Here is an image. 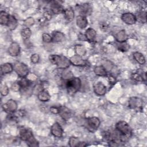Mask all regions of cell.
<instances>
[{
    "label": "cell",
    "instance_id": "obj_26",
    "mask_svg": "<svg viewBox=\"0 0 147 147\" xmlns=\"http://www.w3.org/2000/svg\"><path fill=\"white\" fill-rule=\"evenodd\" d=\"M94 72L96 75L99 76H106L107 75V71L103 65L95 66Z\"/></svg>",
    "mask_w": 147,
    "mask_h": 147
},
{
    "label": "cell",
    "instance_id": "obj_21",
    "mask_svg": "<svg viewBox=\"0 0 147 147\" xmlns=\"http://www.w3.org/2000/svg\"><path fill=\"white\" fill-rule=\"evenodd\" d=\"M37 98L41 102H46L49 100L51 99V95L49 94L48 90L44 89L37 94Z\"/></svg>",
    "mask_w": 147,
    "mask_h": 147
},
{
    "label": "cell",
    "instance_id": "obj_1",
    "mask_svg": "<svg viewBox=\"0 0 147 147\" xmlns=\"http://www.w3.org/2000/svg\"><path fill=\"white\" fill-rule=\"evenodd\" d=\"M20 138L25 141L29 146H38L39 144L35 138L32 131L27 128L22 127L20 130Z\"/></svg>",
    "mask_w": 147,
    "mask_h": 147
},
{
    "label": "cell",
    "instance_id": "obj_13",
    "mask_svg": "<svg viewBox=\"0 0 147 147\" xmlns=\"http://www.w3.org/2000/svg\"><path fill=\"white\" fill-rule=\"evenodd\" d=\"M20 46L18 43L16 42H11L7 48V52L10 56L12 57H16L18 56L20 53Z\"/></svg>",
    "mask_w": 147,
    "mask_h": 147
},
{
    "label": "cell",
    "instance_id": "obj_9",
    "mask_svg": "<svg viewBox=\"0 0 147 147\" xmlns=\"http://www.w3.org/2000/svg\"><path fill=\"white\" fill-rule=\"evenodd\" d=\"M71 64L77 67H85L88 65V61L83 59L81 56L78 55H74L69 59Z\"/></svg>",
    "mask_w": 147,
    "mask_h": 147
},
{
    "label": "cell",
    "instance_id": "obj_25",
    "mask_svg": "<svg viewBox=\"0 0 147 147\" xmlns=\"http://www.w3.org/2000/svg\"><path fill=\"white\" fill-rule=\"evenodd\" d=\"M52 41L55 42H62L65 39V34L61 32L56 31L52 34Z\"/></svg>",
    "mask_w": 147,
    "mask_h": 147
},
{
    "label": "cell",
    "instance_id": "obj_33",
    "mask_svg": "<svg viewBox=\"0 0 147 147\" xmlns=\"http://www.w3.org/2000/svg\"><path fill=\"white\" fill-rule=\"evenodd\" d=\"M80 141L79 140L75 137H71L68 140V145L71 147H76L78 146Z\"/></svg>",
    "mask_w": 147,
    "mask_h": 147
},
{
    "label": "cell",
    "instance_id": "obj_39",
    "mask_svg": "<svg viewBox=\"0 0 147 147\" xmlns=\"http://www.w3.org/2000/svg\"><path fill=\"white\" fill-rule=\"evenodd\" d=\"M99 26H100V29L102 30H103V32H106L108 30V29L110 28V24H109V22L106 21H104L100 23Z\"/></svg>",
    "mask_w": 147,
    "mask_h": 147
},
{
    "label": "cell",
    "instance_id": "obj_44",
    "mask_svg": "<svg viewBox=\"0 0 147 147\" xmlns=\"http://www.w3.org/2000/svg\"><path fill=\"white\" fill-rule=\"evenodd\" d=\"M49 110L53 114H59V107H56V106H52L50 107Z\"/></svg>",
    "mask_w": 147,
    "mask_h": 147
},
{
    "label": "cell",
    "instance_id": "obj_24",
    "mask_svg": "<svg viewBox=\"0 0 147 147\" xmlns=\"http://www.w3.org/2000/svg\"><path fill=\"white\" fill-rule=\"evenodd\" d=\"M18 21L17 20V18L13 15H10L9 16V19L8 21V22L6 25V26H7V28L11 30H14L18 26Z\"/></svg>",
    "mask_w": 147,
    "mask_h": 147
},
{
    "label": "cell",
    "instance_id": "obj_41",
    "mask_svg": "<svg viewBox=\"0 0 147 147\" xmlns=\"http://www.w3.org/2000/svg\"><path fill=\"white\" fill-rule=\"evenodd\" d=\"M44 88L43 87V86L41 84H37L35 86L33 87V92H34L37 94L39 93L40 91L43 90Z\"/></svg>",
    "mask_w": 147,
    "mask_h": 147
},
{
    "label": "cell",
    "instance_id": "obj_23",
    "mask_svg": "<svg viewBox=\"0 0 147 147\" xmlns=\"http://www.w3.org/2000/svg\"><path fill=\"white\" fill-rule=\"evenodd\" d=\"M131 78L138 82H142L144 81H146V72H143L141 73H133L131 75Z\"/></svg>",
    "mask_w": 147,
    "mask_h": 147
},
{
    "label": "cell",
    "instance_id": "obj_45",
    "mask_svg": "<svg viewBox=\"0 0 147 147\" xmlns=\"http://www.w3.org/2000/svg\"><path fill=\"white\" fill-rule=\"evenodd\" d=\"M106 76H107V78L108 79V80L110 82V83L114 84L115 83L116 79H115V77L114 76H113L112 75H110V74H107Z\"/></svg>",
    "mask_w": 147,
    "mask_h": 147
},
{
    "label": "cell",
    "instance_id": "obj_20",
    "mask_svg": "<svg viewBox=\"0 0 147 147\" xmlns=\"http://www.w3.org/2000/svg\"><path fill=\"white\" fill-rule=\"evenodd\" d=\"M115 39L118 42H126L127 39V36L125 30H121L115 34Z\"/></svg>",
    "mask_w": 147,
    "mask_h": 147
},
{
    "label": "cell",
    "instance_id": "obj_42",
    "mask_svg": "<svg viewBox=\"0 0 147 147\" xmlns=\"http://www.w3.org/2000/svg\"><path fill=\"white\" fill-rule=\"evenodd\" d=\"M52 14L53 13L51 12V11H46L44 13L43 16L46 20L49 21L52 18Z\"/></svg>",
    "mask_w": 147,
    "mask_h": 147
},
{
    "label": "cell",
    "instance_id": "obj_38",
    "mask_svg": "<svg viewBox=\"0 0 147 147\" xmlns=\"http://www.w3.org/2000/svg\"><path fill=\"white\" fill-rule=\"evenodd\" d=\"M26 78L30 82V83H33L36 82L37 79V76L34 74V73H29V74L26 76Z\"/></svg>",
    "mask_w": 147,
    "mask_h": 147
},
{
    "label": "cell",
    "instance_id": "obj_7",
    "mask_svg": "<svg viewBox=\"0 0 147 147\" xmlns=\"http://www.w3.org/2000/svg\"><path fill=\"white\" fill-rule=\"evenodd\" d=\"M100 124V119L96 117H91L87 118L86 122V125L87 129L91 131H95L96 130Z\"/></svg>",
    "mask_w": 147,
    "mask_h": 147
},
{
    "label": "cell",
    "instance_id": "obj_18",
    "mask_svg": "<svg viewBox=\"0 0 147 147\" xmlns=\"http://www.w3.org/2000/svg\"><path fill=\"white\" fill-rule=\"evenodd\" d=\"M84 35L86 36L87 41L92 42L95 41L96 36V32L93 28H90L86 30Z\"/></svg>",
    "mask_w": 147,
    "mask_h": 147
},
{
    "label": "cell",
    "instance_id": "obj_29",
    "mask_svg": "<svg viewBox=\"0 0 147 147\" xmlns=\"http://www.w3.org/2000/svg\"><path fill=\"white\" fill-rule=\"evenodd\" d=\"M74 50L76 55L81 57L84 56L87 52L86 48L82 44H76L74 47Z\"/></svg>",
    "mask_w": 147,
    "mask_h": 147
},
{
    "label": "cell",
    "instance_id": "obj_2",
    "mask_svg": "<svg viewBox=\"0 0 147 147\" xmlns=\"http://www.w3.org/2000/svg\"><path fill=\"white\" fill-rule=\"evenodd\" d=\"M49 60L52 64L57 65L60 69H67L71 64L69 59L61 55H51Z\"/></svg>",
    "mask_w": 147,
    "mask_h": 147
},
{
    "label": "cell",
    "instance_id": "obj_19",
    "mask_svg": "<svg viewBox=\"0 0 147 147\" xmlns=\"http://www.w3.org/2000/svg\"><path fill=\"white\" fill-rule=\"evenodd\" d=\"M14 70V66L9 63H5L2 64L1 65V72L2 75L8 74L13 72Z\"/></svg>",
    "mask_w": 147,
    "mask_h": 147
},
{
    "label": "cell",
    "instance_id": "obj_31",
    "mask_svg": "<svg viewBox=\"0 0 147 147\" xmlns=\"http://www.w3.org/2000/svg\"><path fill=\"white\" fill-rule=\"evenodd\" d=\"M21 35L24 40H28L32 35V31L29 28H25L21 30Z\"/></svg>",
    "mask_w": 147,
    "mask_h": 147
},
{
    "label": "cell",
    "instance_id": "obj_32",
    "mask_svg": "<svg viewBox=\"0 0 147 147\" xmlns=\"http://www.w3.org/2000/svg\"><path fill=\"white\" fill-rule=\"evenodd\" d=\"M74 77V75L72 74V72L71 71L68 70L67 69H64V71L61 74V78L64 80H65L66 81Z\"/></svg>",
    "mask_w": 147,
    "mask_h": 147
},
{
    "label": "cell",
    "instance_id": "obj_5",
    "mask_svg": "<svg viewBox=\"0 0 147 147\" xmlns=\"http://www.w3.org/2000/svg\"><path fill=\"white\" fill-rule=\"evenodd\" d=\"M14 71L21 78H26L29 73L28 66L21 62H17L14 64Z\"/></svg>",
    "mask_w": 147,
    "mask_h": 147
},
{
    "label": "cell",
    "instance_id": "obj_10",
    "mask_svg": "<svg viewBox=\"0 0 147 147\" xmlns=\"http://www.w3.org/2000/svg\"><path fill=\"white\" fill-rule=\"evenodd\" d=\"M77 9L80 16H89L92 13V7L88 3H84L78 6Z\"/></svg>",
    "mask_w": 147,
    "mask_h": 147
},
{
    "label": "cell",
    "instance_id": "obj_37",
    "mask_svg": "<svg viewBox=\"0 0 147 147\" xmlns=\"http://www.w3.org/2000/svg\"><path fill=\"white\" fill-rule=\"evenodd\" d=\"M42 40L45 43H50L52 41V37L47 33H44L42 34Z\"/></svg>",
    "mask_w": 147,
    "mask_h": 147
},
{
    "label": "cell",
    "instance_id": "obj_12",
    "mask_svg": "<svg viewBox=\"0 0 147 147\" xmlns=\"http://www.w3.org/2000/svg\"><path fill=\"white\" fill-rule=\"evenodd\" d=\"M122 21L127 25H133L136 23L137 20L135 15L131 13H124L121 16Z\"/></svg>",
    "mask_w": 147,
    "mask_h": 147
},
{
    "label": "cell",
    "instance_id": "obj_8",
    "mask_svg": "<svg viewBox=\"0 0 147 147\" xmlns=\"http://www.w3.org/2000/svg\"><path fill=\"white\" fill-rule=\"evenodd\" d=\"M18 107L17 103L13 99H9L2 106V110L7 114L14 113L17 111Z\"/></svg>",
    "mask_w": 147,
    "mask_h": 147
},
{
    "label": "cell",
    "instance_id": "obj_46",
    "mask_svg": "<svg viewBox=\"0 0 147 147\" xmlns=\"http://www.w3.org/2000/svg\"><path fill=\"white\" fill-rule=\"evenodd\" d=\"M78 38H79V40H83V41H87L86 40V36L84 34H80L78 36Z\"/></svg>",
    "mask_w": 147,
    "mask_h": 147
},
{
    "label": "cell",
    "instance_id": "obj_17",
    "mask_svg": "<svg viewBox=\"0 0 147 147\" xmlns=\"http://www.w3.org/2000/svg\"><path fill=\"white\" fill-rule=\"evenodd\" d=\"M76 24L80 29H84L88 25V20L85 16L79 15L76 18Z\"/></svg>",
    "mask_w": 147,
    "mask_h": 147
},
{
    "label": "cell",
    "instance_id": "obj_15",
    "mask_svg": "<svg viewBox=\"0 0 147 147\" xmlns=\"http://www.w3.org/2000/svg\"><path fill=\"white\" fill-rule=\"evenodd\" d=\"M59 114L65 121H67L72 117V112L67 107L65 106H59Z\"/></svg>",
    "mask_w": 147,
    "mask_h": 147
},
{
    "label": "cell",
    "instance_id": "obj_3",
    "mask_svg": "<svg viewBox=\"0 0 147 147\" xmlns=\"http://www.w3.org/2000/svg\"><path fill=\"white\" fill-rule=\"evenodd\" d=\"M65 87L69 95H74L81 87V79L79 78L74 77L66 81Z\"/></svg>",
    "mask_w": 147,
    "mask_h": 147
},
{
    "label": "cell",
    "instance_id": "obj_16",
    "mask_svg": "<svg viewBox=\"0 0 147 147\" xmlns=\"http://www.w3.org/2000/svg\"><path fill=\"white\" fill-rule=\"evenodd\" d=\"M51 11L54 14H63L64 8L63 6L57 2H53L51 5Z\"/></svg>",
    "mask_w": 147,
    "mask_h": 147
},
{
    "label": "cell",
    "instance_id": "obj_6",
    "mask_svg": "<svg viewBox=\"0 0 147 147\" xmlns=\"http://www.w3.org/2000/svg\"><path fill=\"white\" fill-rule=\"evenodd\" d=\"M128 105L130 109L135 111H141L143 108V100L137 96L130 98L128 101Z\"/></svg>",
    "mask_w": 147,
    "mask_h": 147
},
{
    "label": "cell",
    "instance_id": "obj_43",
    "mask_svg": "<svg viewBox=\"0 0 147 147\" xmlns=\"http://www.w3.org/2000/svg\"><path fill=\"white\" fill-rule=\"evenodd\" d=\"M11 89L12 90V91H13L14 92H18V91H20L21 88H20L19 84L18 83V82H15L13 84H12V85L11 86Z\"/></svg>",
    "mask_w": 147,
    "mask_h": 147
},
{
    "label": "cell",
    "instance_id": "obj_4",
    "mask_svg": "<svg viewBox=\"0 0 147 147\" xmlns=\"http://www.w3.org/2000/svg\"><path fill=\"white\" fill-rule=\"evenodd\" d=\"M115 129L124 137L128 138L132 134V129L130 125L124 121H120L115 125Z\"/></svg>",
    "mask_w": 147,
    "mask_h": 147
},
{
    "label": "cell",
    "instance_id": "obj_11",
    "mask_svg": "<svg viewBox=\"0 0 147 147\" xmlns=\"http://www.w3.org/2000/svg\"><path fill=\"white\" fill-rule=\"evenodd\" d=\"M51 133L55 137L61 138L63 135V129L59 123L55 122L51 127Z\"/></svg>",
    "mask_w": 147,
    "mask_h": 147
},
{
    "label": "cell",
    "instance_id": "obj_27",
    "mask_svg": "<svg viewBox=\"0 0 147 147\" xmlns=\"http://www.w3.org/2000/svg\"><path fill=\"white\" fill-rule=\"evenodd\" d=\"M137 21L140 23L145 24L146 22V12L145 10H140L135 15Z\"/></svg>",
    "mask_w": 147,
    "mask_h": 147
},
{
    "label": "cell",
    "instance_id": "obj_36",
    "mask_svg": "<svg viewBox=\"0 0 147 147\" xmlns=\"http://www.w3.org/2000/svg\"><path fill=\"white\" fill-rule=\"evenodd\" d=\"M34 24V20L33 17H28L24 21V24L26 28H29Z\"/></svg>",
    "mask_w": 147,
    "mask_h": 147
},
{
    "label": "cell",
    "instance_id": "obj_30",
    "mask_svg": "<svg viewBox=\"0 0 147 147\" xmlns=\"http://www.w3.org/2000/svg\"><path fill=\"white\" fill-rule=\"evenodd\" d=\"M10 14H9L5 11H1L0 12V24L2 25H6L9 19Z\"/></svg>",
    "mask_w": 147,
    "mask_h": 147
},
{
    "label": "cell",
    "instance_id": "obj_47",
    "mask_svg": "<svg viewBox=\"0 0 147 147\" xmlns=\"http://www.w3.org/2000/svg\"><path fill=\"white\" fill-rule=\"evenodd\" d=\"M87 146V144H86L85 142H81L80 141L79 144L78 145V146H80V147H84Z\"/></svg>",
    "mask_w": 147,
    "mask_h": 147
},
{
    "label": "cell",
    "instance_id": "obj_40",
    "mask_svg": "<svg viewBox=\"0 0 147 147\" xmlns=\"http://www.w3.org/2000/svg\"><path fill=\"white\" fill-rule=\"evenodd\" d=\"M30 59L31 62L33 64H36L37 63H38V61L40 60V56L37 53H34L31 55Z\"/></svg>",
    "mask_w": 147,
    "mask_h": 147
},
{
    "label": "cell",
    "instance_id": "obj_14",
    "mask_svg": "<svg viewBox=\"0 0 147 147\" xmlns=\"http://www.w3.org/2000/svg\"><path fill=\"white\" fill-rule=\"evenodd\" d=\"M94 93L98 96H103L107 92L106 86L102 82L95 83L93 87Z\"/></svg>",
    "mask_w": 147,
    "mask_h": 147
},
{
    "label": "cell",
    "instance_id": "obj_28",
    "mask_svg": "<svg viewBox=\"0 0 147 147\" xmlns=\"http://www.w3.org/2000/svg\"><path fill=\"white\" fill-rule=\"evenodd\" d=\"M133 57L134 59L140 64L144 65L146 63L145 57L144 55L138 52H135L133 53Z\"/></svg>",
    "mask_w": 147,
    "mask_h": 147
},
{
    "label": "cell",
    "instance_id": "obj_34",
    "mask_svg": "<svg viewBox=\"0 0 147 147\" xmlns=\"http://www.w3.org/2000/svg\"><path fill=\"white\" fill-rule=\"evenodd\" d=\"M118 48L119 51L122 52H126L129 49L130 47H129V45L126 42H118Z\"/></svg>",
    "mask_w": 147,
    "mask_h": 147
},
{
    "label": "cell",
    "instance_id": "obj_22",
    "mask_svg": "<svg viewBox=\"0 0 147 147\" xmlns=\"http://www.w3.org/2000/svg\"><path fill=\"white\" fill-rule=\"evenodd\" d=\"M63 14H64V18H65V20L69 22L72 21L74 18V17H75L74 11L73 9L71 7L64 9Z\"/></svg>",
    "mask_w": 147,
    "mask_h": 147
},
{
    "label": "cell",
    "instance_id": "obj_35",
    "mask_svg": "<svg viewBox=\"0 0 147 147\" xmlns=\"http://www.w3.org/2000/svg\"><path fill=\"white\" fill-rule=\"evenodd\" d=\"M9 92V89L6 84H2L0 87V92L2 96H5L7 95Z\"/></svg>",
    "mask_w": 147,
    "mask_h": 147
}]
</instances>
